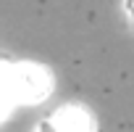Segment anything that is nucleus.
<instances>
[{"label": "nucleus", "mask_w": 134, "mask_h": 132, "mask_svg": "<svg viewBox=\"0 0 134 132\" xmlns=\"http://www.w3.org/2000/svg\"><path fill=\"white\" fill-rule=\"evenodd\" d=\"M11 77L19 103H40L53 93V77L37 63H11Z\"/></svg>", "instance_id": "f257e3e1"}, {"label": "nucleus", "mask_w": 134, "mask_h": 132, "mask_svg": "<svg viewBox=\"0 0 134 132\" xmlns=\"http://www.w3.org/2000/svg\"><path fill=\"white\" fill-rule=\"evenodd\" d=\"M34 132H95V119L84 106L66 103L45 116Z\"/></svg>", "instance_id": "f03ea898"}, {"label": "nucleus", "mask_w": 134, "mask_h": 132, "mask_svg": "<svg viewBox=\"0 0 134 132\" xmlns=\"http://www.w3.org/2000/svg\"><path fill=\"white\" fill-rule=\"evenodd\" d=\"M16 90L11 77V63H0V121L8 116V111L16 106Z\"/></svg>", "instance_id": "7ed1b4c3"}]
</instances>
